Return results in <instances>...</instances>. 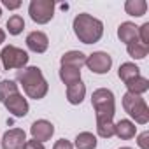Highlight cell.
<instances>
[{
    "label": "cell",
    "mask_w": 149,
    "mask_h": 149,
    "mask_svg": "<svg viewBox=\"0 0 149 149\" xmlns=\"http://www.w3.org/2000/svg\"><path fill=\"white\" fill-rule=\"evenodd\" d=\"M91 105L97 116V133L102 139H111L114 135V112H116V100L114 93L107 88H98L91 95Z\"/></svg>",
    "instance_id": "1"
},
{
    "label": "cell",
    "mask_w": 149,
    "mask_h": 149,
    "mask_svg": "<svg viewBox=\"0 0 149 149\" xmlns=\"http://www.w3.org/2000/svg\"><path fill=\"white\" fill-rule=\"evenodd\" d=\"M16 81L23 86L25 93L33 100L44 98L49 91V84L39 67H25V68L18 70Z\"/></svg>",
    "instance_id": "2"
},
{
    "label": "cell",
    "mask_w": 149,
    "mask_h": 149,
    "mask_svg": "<svg viewBox=\"0 0 149 149\" xmlns=\"http://www.w3.org/2000/svg\"><path fill=\"white\" fill-rule=\"evenodd\" d=\"M0 102L16 118H25L30 109L26 98H23V95L19 93L18 84L11 79L0 81Z\"/></svg>",
    "instance_id": "3"
},
{
    "label": "cell",
    "mask_w": 149,
    "mask_h": 149,
    "mask_svg": "<svg viewBox=\"0 0 149 149\" xmlns=\"http://www.w3.org/2000/svg\"><path fill=\"white\" fill-rule=\"evenodd\" d=\"M74 33L83 44H95L104 35V23L86 13H81L74 18Z\"/></svg>",
    "instance_id": "4"
},
{
    "label": "cell",
    "mask_w": 149,
    "mask_h": 149,
    "mask_svg": "<svg viewBox=\"0 0 149 149\" xmlns=\"http://www.w3.org/2000/svg\"><path fill=\"white\" fill-rule=\"evenodd\" d=\"M123 109L139 125H146L149 121V107L140 95H133V93L126 91L123 95Z\"/></svg>",
    "instance_id": "5"
},
{
    "label": "cell",
    "mask_w": 149,
    "mask_h": 149,
    "mask_svg": "<svg viewBox=\"0 0 149 149\" xmlns=\"http://www.w3.org/2000/svg\"><path fill=\"white\" fill-rule=\"evenodd\" d=\"M0 60H2V65L6 70H13V68H25L30 56L26 51H23L21 47H16V46H6L0 53Z\"/></svg>",
    "instance_id": "6"
},
{
    "label": "cell",
    "mask_w": 149,
    "mask_h": 149,
    "mask_svg": "<svg viewBox=\"0 0 149 149\" xmlns=\"http://www.w3.org/2000/svg\"><path fill=\"white\" fill-rule=\"evenodd\" d=\"M28 14L32 21L39 25H46L54 16V2L53 0H32L28 6Z\"/></svg>",
    "instance_id": "7"
},
{
    "label": "cell",
    "mask_w": 149,
    "mask_h": 149,
    "mask_svg": "<svg viewBox=\"0 0 149 149\" xmlns=\"http://www.w3.org/2000/svg\"><path fill=\"white\" fill-rule=\"evenodd\" d=\"M84 65L93 74H107L112 67V56L109 53H104V51H95L90 56H86Z\"/></svg>",
    "instance_id": "8"
},
{
    "label": "cell",
    "mask_w": 149,
    "mask_h": 149,
    "mask_svg": "<svg viewBox=\"0 0 149 149\" xmlns=\"http://www.w3.org/2000/svg\"><path fill=\"white\" fill-rule=\"evenodd\" d=\"M26 142V133L21 128H11L2 137V149H23Z\"/></svg>",
    "instance_id": "9"
},
{
    "label": "cell",
    "mask_w": 149,
    "mask_h": 149,
    "mask_svg": "<svg viewBox=\"0 0 149 149\" xmlns=\"http://www.w3.org/2000/svg\"><path fill=\"white\" fill-rule=\"evenodd\" d=\"M30 133H32V139H33V140H39V142L44 144L46 140H49V139L53 137L54 126H53V123H49L47 119H37V121L32 123Z\"/></svg>",
    "instance_id": "10"
},
{
    "label": "cell",
    "mask_w": 149,
    "mask_h": 149,
    "mask_svg": "<svg viewBox=\"0 0 149 149\" xmlns=\"http://www.w3.org/2000/svg\"><path fill=\"white\" fill-rule=\"evenodd\" d=\"M26 46H28L30 51L40 54V53H46V49L49 46V39H47V35L44 32L35 30V32H30L26 35Z\"/></svg>",
    "instance_id": "11"
},
{
    "label": "cell",
    "mask_w": 149,
    "mask_h": 149,
    "mask_svg": "<svg viewBox=\"0 0 149 149\" xmlns=\"http://www.w3.org/2000/svg\"><path fill=\"white\" fill-rule=\"evenodd\" d=\"M84 63H86V54L83 51H68L60 60L61 67H70V68H77V70H81Z\"/></svg>",
    "instance_id": "12"
},
{
    "label": "cell",
    "mask_w": 149,
    "mask_h": 149,
    "mask_svg": "<svg viewBox=\"0 0 149 149\" xmlns=\"http://www.w3.org/2000/svg\"><path fill=\"white\" fill-rule=\"evenodd\" d=\"M135 133H137V126L130 119H119L118 123H114V135L116 137H119L123 140H130L135 137Z\"/></svg>",
    "instance_id": "13"
},
{
    "label": "cell",
    "mask_w": 149,
    "mask_h": 149,
    "mask_svg": "<svg viewBox=\"0 0 149 149\" xmlns=\"http://www.w3.org/2000/svg\"><path fill=\"white\" fill-rule=\"evenodd\" d=\"M86 97V86L83 81H77L70 86H67V100L72 105H79Z\"/></svg>",
    "instance_id": "14"
},
{
    "label": "cell",
    "mask_w": 149,
    "mask_h": 149,
    "mask_svg": "<svg viewBox=\"0 0 149 149\" xmlns=\"http://www.w3.org/2000/svg\"><path fill=\"white\" fill-rule=\"evenodd\" d=\"M137 28H139V26H135V23H132V21L121 23V25L118 26V37H119V40L125 42V44H130V42H133V40H139Z\"/></svg>",
    "instance_id": "15"
},
{
    "label": "cell",
    "mask_w": 149,
    "mask_h": 149,
    "mask_svg": "<svg viewBox=\"0 0 149 149\" xmlns=\"http://www.w3.org/2000/svg\"><path fill=\"white\" fill-rule=\"evenodd\" d=\"M139 76H140V68H139L135 63L126 61V63H121V65H119L118 77H119L123 83H128V81H132V79H135V77H139Z\"/></svg>",
    "instance_id": "16"
},
{
    "label": "cell",
    "mask_w": 149,
    "mask_h": 149,
    "mask_svg": "<svg viewBox=\"0 0 149 149\" xmlns=\"http://www.w3.org/2000/svg\"><path fill=\"white\" fill-rule=\"evenodd\" d=\"M125 86H126L128 93H133V95H140V97H142V95L149 90V81H147L146 77L139 76V77H135V79L125 83Z\"/></svg>",
    "instance_id": "17"
},
{
    "label": "cell",
    "mask_w": 149,
    "mask_h": 149,
    "mask_svg": "<svg viewBox=\"0 0 149 149\" xmlns=\"http://www.w3.org/2000/svg\"><path fill=\"white\" fill-rule=\"evenodd\" d=\"M72 146H76L77 149H95L97 147V137L91 132H81Z\"/></svg>",
    "instance_id": "18"
},
{
    "label": "cell",
    "mask_w": 149,
    "mask_h": 149,
    "mask_svg": "<svg viewBox=\"0 0 149 149\" xmlns=\"http://www.w3.org/2000/svg\"><path fill=\"white\" fill-rule=\"evenodd\" d=\"M125 11H126V14H130V16L140 18V16H144L146 11H147V2H146V0H126Z\"/></svg>",
    "instance_id": "19"
},
{
    "label": "cell",
    "mask_w": 149,
    "mask_h": 149,
    "mask_svg": "<svg viewBox=\"0 0 149 149\" xmlns=\"http://www.w3.org/2000/svg\"><path fill=\"white\" fill-rule=\"evenodd\" d=\"M60 79L63 84L70 86L74 83L81 81V70L77 68H70V67H60Z\"/></svg>",
    "instance_id": "20"
},
{
    "label": "cell",
    "mask_w": 149,
    "mask_h": 149,
    "mask_svg": "<svg viewBox=\"0 0 149 149\" xmlns=\"http://www.w3.org/2000/svg\"><path fill=\"white\" fill-rule=\"evenodd\" d=\"M126 51H128V54L133 60H144L147 56V53H149V47L144 46V44H140L139 40H133V42L126 44Z\"/></svg>",
    "instance_id": "21"
},
{
    "label": "cell",
    "mask_w": 149,
    "mask_h": 149,
    "mask_svg": "<svg viewBox=\"0 0 149 149\" xmlns=\"http://www.w3.org/2000/svg\"><path fill=\"white\" fill-rule=\"evenodd\" d=\"M6 28H7V32H9L11 35H19V33L23 32V28H25V19H23L19 14H13V16L7 19Z\"/></svg>",
    "instance_id": "22"
},
{
    "label": "cell",
    "mask_w": 149,
    "mask_h": 149,
    "mask_svg": "<svg viewBox=\"0 0 149 149\" xmlns=\"http://www.w3.org/2000/svg\"><path fill=\"white\" fill-rule=\"evenodd\" d=\"M137 33H139V42L149 47V23H144L142 26H139Z\"/></svg>",
    "instance_id": "23"
},
{
    "label": "cell",
    "mask_w": 149,
    "mask_h": 149,
    "mask_svg": "<svg viewBox=\"0 0 149 149\" xmlns=\"http://www.w3.org/2000/svg\"><path fill=\"white\" fill-rule=\"evenodd\" d=\"M137 144L140 149H149V132H142L137 139Z\"/></svg>",
    "instance_id": "24"
},
{
    "label": "cell",
    "mask_w": 149,
    "mask_h": 149,
    "mask_svg": "<svg viewBox=\"0 0 149 149\" xmlns=\"http://www.w3.org/2000/svg\"><path fill=\"white\" fill-rule=\"evenodd\" d=\"M53 149H74V146H72V142H68L67 139H60V140L54 142Z\"/></svg>",
    "instance_id": "25"
},
{
    "label": "cell",
    "mask_w": 149,
    "mask_h": 149,
    "mask_svg": "<svg viewBox=\"0 0 149 149\" xmlns=\"http://www.w3.org/2000/svg\"><path fill=\"white\" fill-rule=\"evenodd\" d=\"M23 149H46L44 147V144L42 142H39V140H26L25 142V146H23Z\"/></svg>",
    "instance_id": "26"
},
{
    "label": "cell",
    "mask_w": 149,
    "mask_h": 149,
    "mask_svg": "<svg viewBox=\"0 0 149 149\" xmlns=\"http://www.w3.org/2000/svg\"><path fill=\"white\" fill-rule=\"evenodd\" d=\"M2 6L7 7V9H11V11H14V9H19L21 7V2H19V0H4Z\"/></svg>",
    "instance_id": "27"
},
{
    "label": "cell",
    "mask_w": 149,
    "mask_h": 149,
    "mask_svg": "<svg viewBox=\"0 0 149 149\" xmlns=\"http://www.w3.org/2000/svg\"><path fill=\"white\" fill-rule=\"evenodd\" d=\"M4 40H6V32H4L2 28H0V44H2Z\"/></svg>",
    "instance_id": "28"
},
{
    "label": "cell",
    "mask_w": 149,
    "mask_h": 149,
    "mask_svg": "<svg viewBox=\"0 0 149 149\" xmlns=\"http://www.w3.org/2000/svg\"><path fill=\"white\" fill-rule=\"evenodd\" d=\"M119 149H132V147H119Z\"/></svg>",
    "instance_id": "29"
},
{
    "label": "cell",
    "mask_w": 149,
    "mask_h": 149,
    "mask_svg": "<svg viewBox=\"0 0 149 149\" xmlns=\"http://www.w3.org/2000/svg\"><path fill=\"white\" fill-rule=\"evenodd\" d=\"M0 16H2V7H0Z\"/></svg>",
    "instance_id": "30"
}]
</instances>
